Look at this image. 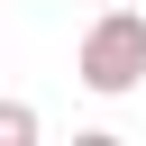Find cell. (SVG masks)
<instances>
[{
    "mask_svg": "<svg viewBox=\"0 0 146 146\" xmlns=\"http://www.w3.org/2000/svg\"><path fill=\"white\" fill-rule=\"evenodd\" d=\"M73 73H82V91H100V100L137 91V82H146V9H137V0H110V9L82 27Z\"/></svg>",
    "mask_w": 146,
    "mask_h": 146,
    "instance_id": "obj_1",
    "label": "cell"
},
{
    "mask_svg": "<svg viewBox=\"0 0 146 146\" xmlns=\"http://www.w3.org/2000/svg\"><path fill=\"white\" fill-rule=\"evenodd\" d=\"M0 146H36V110L27 100H0Z\"/></svg>",
    "mask_w": 146,
    "mask_h": 146,
    "instance_id": "obj_2",
    "label": "cell"
},
{
    "mask_svg": "<svg viewBox=\"0 0 146 146\" xmlns=\"http://www.w3.org/2000/svg\"><path fill=\"white\" fill-rule=\"evenodd\" d=\"M100 9H110V0H100Z\"/></svg>",
    "mask_w": 146,
    "mask_h": 146,
    "instance_id": "obj_3",
    "label": "cell"
}]
</instances>
